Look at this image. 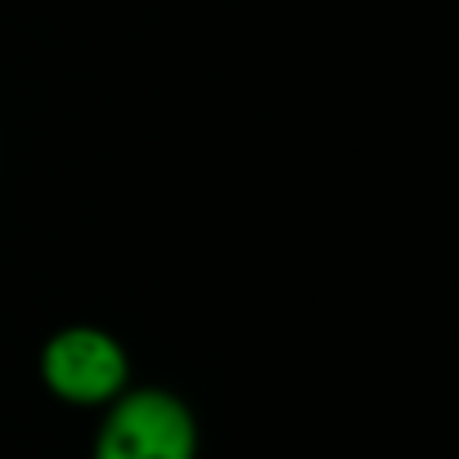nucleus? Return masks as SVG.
<instances>
[{
	"mask_svg": "<svg viewBox=\"0 0 459 459\" xmlns=\"http://www.w3.org/2000/svg\"><path fill=\"white\" fill-rule=\"evenodd\" d=\"M91 459H198V414L158 383H131L100 410Z\"/></svg>",
	"mask_w": 459,
	"mask_h": 459,
	"instance_id": "f257e3e1",
	"label": "nucleus"
},
{
	"mask_svg": "<svg viewBox=\"0 0 459 459\" xmlns=\"http://www.w3.org/2000/svg\"><path fill=\"white\" fill-rule=\"evenodd\" d=\"M41 387L73 410H104L131 387V351L104 325H64L41 347Z\"/></svg>",
	"mask_w": 459,
	"mask_h": 459,
	"instance_id": "f03ea898",
	"label": "nucleus"
}]
</instances>
